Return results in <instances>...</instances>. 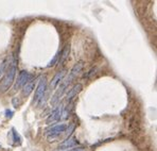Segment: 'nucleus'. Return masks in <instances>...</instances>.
<instances>
[{
	"label": "nucleus",
	"instance_id": "f257e3e1",
	"mask_svg": "<svg viewBox=\"0 0 157 151\" xmlns=\"http://www.w3.org/2000/svg\"><path fill=\"white\" fill-rule=\"evenodd\" d=\"M16 73H17V67H16L15 61H13L12 63L9 65L3 78L0 81V94L6 93L9 88L12 86L14 79H15V76H16Z\"/></svg>",
	"mask_w": 157,
	"mask_h": 151
},
{
	"label": "nucleus",
	"instance_id": "f03ea898",
	"mask_svg": "<svg viewBox=\"0 0 157 151\" xmlns=\"http://www.w3.org/2000/svg\"><path fill=\"white\" fill-rule=\"evenodd\" d=\"M46 89H47V78H46V76H44L43 78L40 79V81H39L37 88H36V90H35V95H34V99H33L34 104H37L38 102L44 98Z\"/></svg>",
	"mask_w": 157,
	"mask_h": 151
},
{
	"label": "nucleus",
	"instance_id": "7ed1b4c3",
	"mask_svg": "<svg viewBox=\"0 0 157 151\" xmlns=\"http://www.w3.org/2000/svg\"><path fill=\"white\" fill-rule=\"evenodd\" d=\"M31 79H33V76H32L31 74H29L26 70L20 71L19 76H18V78H17V81H16L15 89H19V88L24 87V85L29 82Z\"/></svg>",
	"mask_w": 157,
	"mask_h": 151
},
{
	"label": "nucleus",
	"instance_id": "20e7f679",
	"mask_svg": "<svg viewBox=\"0 0 157 151\" xmlns=\"http://www.w3.org/2000/svg\"><path fill=\"white\" fill-rule=\"evenodd\" d=\"M68 128V125L66 124H61V125H57V126H54L52 128H50L49 130H47V135L49 137H55V136L59 135L61 133L65 132Z\"/></svg>",
	"mask_w": 157,
	"mask_h": 151
},
{
	"label": "nucleus",
	"instance_id": "39448f33",
	"mask_svg": "<svg viewBox=\"0 0 157 151\" xmlns=\"http://www.w3.org/2000/svg\"><path fill=\"white\" fill-rule=\"evenodd\" d=\"M68 85H69V84L66 82L65 80H64L63 82H62L61 86L57 88L56 93H55V94L53 95V97H52V99H51V104H52V105L56 104L57 102L59 101V99H61V97L63 96V94L65 93V90H66V88L68 87Z\"/></svg>",
	"mask_w": 157,
	"mask_h": 151
},
{
	"label": "nucleus",
	"instance_id": "423d86ee",
	"mask_svg": "<svg viewBox=\"0 0 157 151\" xmlns=\"http://www.w3.org/2000/svg\"><path fill=\"white\" fill-rule=\"evenodd\" d=\"M63 110H64V105L63 103L59 104L56 109H55L53 112L50 114V116L47 118V124H50V122H53V121H56V120L61 119L62 118V113H63Z\"/></svg>",
	"mask_w": 157,
	"mask_h": 151
},
{
	"label": "nucleus",
	"instance_id": "0eeeda50",
	"mask_svg": "<svg viewBox=\"0 0 157 151\" xmlns=\"http://www.w3.org/2000/svg\"><path fill=\"white\" fill-rule=\"evenodd\" d=\"M65 75H66V69H62L61 71H59L56 75L53 77V79L51 80V83H50V89L51 90L54 89V88L63 81V78L65 77Z\"/></svg>",
	"mask_w": 157,
	"mask_h": 151
},
{
	"label": "nucleus",
	"instance_id": "6e6552de",
	"mask_svg": "<svg viewBox=\"0 0 157 151\" xmlns=\"http://www.w3.org/2000/svg\"><path fill=\"white\" fill-rule=\"evenodd\" d=\"M78 144V141L75 137H70V138H67L66 141H64L63 143L59 145V150H67V149H70L71 147L75 146Z\"/></svg>",
	"mask_w": 157,
	"mask_h": 151
},
{
	"label": "nucleus",
	"instance_id": "1a4fd4ad",
	"mask_svg": "<svg viewBox=\"0 0 157 151\" xmlns=\"http://www.w3.org/2000/svg\"><path fill=\"white\" fill-rule=\"evenodd\" d=\"M82 88H83L82 84H80V83H77V84H75V86H73L70 90H69L68 94H67V100L71 101V99L75 98V97L77 96L78 93H80L81 90H82Z\"/></svg>",
	"mask_w": 157,
	"mask_h": 151
},
{
	"label": "nucleus",
	"instance_id": "9d476101",
	"mask_svg": "<svg viewBox=\"0 0 157 151\" xmlns=\"http://www.w3.org/2000/svg\"><path fill=\"white\" fill-rule=\"evenodd\" d=\"M82 68H83V62H78V63L71 68L70 73H69V76H68V79H70V80L72 81L73 79L78 76V74L82 70Z\"/></svg>",
	"mask_w": 157,
	"mask_h": 151
},
{
	"label": "nucleus",
	"instance_id": "9b49d317",
	"mask_svg": "<svg viewBox=\"0 0 157 151\" xmlns=\"http://www.w3.org/2000/svg\"><path fill=\"white\" fill-rule=\"evenodd\" d=\"M34 84H35V81L32 80V79L28 83H26V84L24 85V89H22V95H24V96H26V97L29 96V95L32 93V90L34 89Z\"/></svg>",
	"mask_w": 157,
	"mask_h": 151
},
{
	"label": "nucleus",
	"instance_id": "f8f14e48",
	"mask_svg": "<svg viewBox=\"0 0 157 151\" xmlns=\"http://www.w3.org/2000/svg\"><path fill=\"white\" fill-rule=\"evenodd\" d=\"M69 51H70V46L69 45H66L65 48L61 51V54H59V60L57 62V64L61 65L63 62H65V60L68 58V54H69Z\"/></svg>",
	"mask_w": 157,
	"mask_h": 151
},
{
	"label": "nucleus",
	"instance_id": "ddd939ff",
	"mask_svg": "<svg viewBox=\"0 0 157 151\" xmlns=\"http://www.w3.org/2000/svg\"><path fill=\"white\" fill-rule=\"evenodd\" d=\"M12 135H13V141H15V145H20L21 144V137H20V135L16 132V130L14 128L12 129Z\"/></svg>",
	"mask_w": 157,
	"mask_h": 151
},
{
	"label": "nucleus",
	"instance_id": "4468645a",
	"mask_svg": "<svg viewBox=\"0 0 157 151\" xmlns=\"http://www.w3.org/2000/svg\"><path fill=\"white\" fill-rule=\"evenodd\" d=\"M59 54H61V51H59V52L56 53V54L54 55V58L52 59V61L50 62L49 64H48V67H52V66H54L55 64L59 62Z\"/></svg>",
	"mask_w": 157,
	"mask_h": 151
},
{
	"label": "nucleus",
	"instance_id": "2eb2a0df",
	"mask_svg": "<svg viewBox=\"0 0 157 151\" xmlns=\"http://www.w3.org/2000/svg\"><path fill=\"white\" fill-rule=\"evenodd\" d=\"M13 111H11V110H6V118H12L13 117Z\"/></svg>",
	"mask_w": 157,
	"mask_h": 151
},
{
	"label": "nucleus",
	"instance_id": "dca6fc26",
	"mask_svg": "<svg viewBox=\"0 0 157 151\" xmlns=\"http://www.w3.org/2000/svg\"><path fill=\"white\" fill-rule=\"evenodd\" d=\"M17 100H18L17 97H15V98H13V101H12V102H13L14 105H15V108H18V106L20 105V102H18Z\"/></svg>",
	"mask_w": 157,
	"mask_h": 151
},
{
	"label": "nucleus",
	"instance_id": "f3484780",
	"mask_svg": "<svg viewBox=\"0 0 157 151\" xmlns=\"http://www.w3.org/2000/svg\"><path fill=\"white\" fill-rule=\"evenodd\" d=\"M6 61L3 62V63L1 64V66H0V76L2 75V74H3V71H4V68H6Z\"/></svg>",
	"mask_w": 157,
	"mask_h": 151
},
{
	"label": "nucleus",
	"instance_id": "a211bd4d",
	"mask_svg": "<svg viewBox=\"0 0 157 151\" xmlns=\"http://www.w3.org/2000/svg\"><path fill=\"white\" fill-rule=\"evenodd\" d=\"M73 129H75V126H73V125H72V126L69 127V129L67 128V136L70 135V134H71V131H73Z\"/></svg>",
	"mask_w": 157,
	"mask_h": 151
},
{
	"label": "nucleus",
	"instance_id": "6ab92c4d",
	"mask_svg": "<svg viewBox=\"0 0 157 151\" xmlns=\"http://www.w3.org/2000/svg\"><path fill=\"white\" fill-rule=\"evenodd\" d=\"M59 151H62V150H59ZM64 151H84V150H83V148H75V149H67Z\"/></svg>",
	"mask_w": 157,
	"mask_h": 151
}]
</instances>
